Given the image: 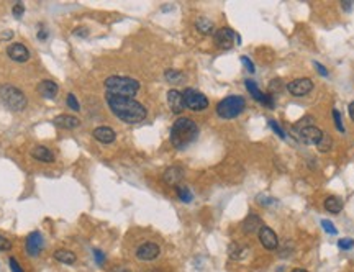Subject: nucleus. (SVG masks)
<instances>
[{"mask_svg": "<svg viewBox=\"0 0 354 272\" xmlns=\"http://www.w3.org/2000/svg\"><path fill=\"white\" fill-rule=\"evenodd\" d=\"M67 105H69V109H72V110H81V107H79V102H77V99L74 97V94H69L67 95Z\"/></svg>", "mask_w": 354, "mask_h": 272, "instance_id": "obj_32", "label": "nucleus"}, {"mask_svg": "<svg viewBox=\"0 0 354 272\" xmlns=\"http://www.w3.org/2000/svg\"><path fill=\"white\" fill-rule=\"evenodd\" d=\"M197 136H199V127L187 117L177 118L171 128V143L177 149H185L197 139Z\"/></svg>", "mask_w": 354, "mask_h": 272, "instance_id": "obj_2", "label": "nucleus"}, {"mask_svg": "<svg viewBox=\"0 0 354 272\" xmlns=\"http://www.w3.org/2000/svg\"><path fill=\"white\" fill-rule=\"evenodd\" d=\"M10 248H12V243H10L5 236L0 235V251H7Z\"/></svg>", "mask_w": 354, "mask_h": 272, "instance_id": "obj_36", "label": "nucleus"}, {"mask_svg": "<svg viewBox=\"0 0 354 272\" xmlns=\"http://www.w3.org/2000/svg\"><path fill=\"white\" fill-rule=\"evenodd\" d=\"M105 89H107V94L133 99L139 90V82L136 79L125 77V76H110L105 79Z\"/></svg>", "mask_w": 354, "mask_h": 272, "instance_id": "obj_3", "label": "nucleus"}, {"mask_svg": "<svg viewBox=\"0 0 354 272\" xmlns=\"http://www.w3.org/2000/svg\"><path fill=\"white\" fill-rule=\"evenodd\" d=\"M295 132L305 144H318L320 139L323 138V132L320 128L315 127V125H308V127L297 128Z\"/></svg>", "mask_w": 354, "mask_h": 272, "instance_id": "obj_9", "label": "nucleus"}, {"mask_svg": "<svg viewBox=\"0 0 354 272\" xmlns=\"http://www.w3.org/2000/svg\"><path fill=\"white\" fill-rule=\"evenodd\" d=\"M161 254V248L156 245V243H143L141 246H138L136 249V258L139 261H154Z\"/></svg>", "mask_w": 354, "mask_h": 272, "instance_id": "obj_13", "label": "nucleus"}, {"mask_svg": "<svg viewBox=\"0 0 354 272\" xmlns=\"http://www.w3.org/2000/svg\"><path fill=\"white\" fill-rule=\"evenodd\" d=\"M182 95H184L185 109H189L192 112H204L205 109H209V99H207L202 92H199V90L189 87L184 90Z\"/></svg>", "mask_w": 354, "mask_h": 272, "instance_id": "obj_6", "label": "nucleus"}, {"mask_svg": "<svg viewBox=\"0 0 354 272\" xmlns=\"http://www.w3.org/2000/svg\"><path fill=\"white\" fill-rule=\"evenodd\" d=\"M292 272H308V271H305V269H294Z\"/></svg>", "mask_w": 354, "mask_h": 272, "instance_id": "obj_43", "label": "nucleus"}, {"mask_svg": "<svg viewBox=\"0 0 354 272\" xmlns=\"http://www.w3.org/2000/svg\"><path fill=\"white\" fill-rule=\"evenodd\" d=\"M315 67H317L318 72H320V74H322L323 77H327V76H328V71L325 69V66H323V64H320V62H315Z\"/></svg>", "mask_w": 354, "mask_h": 272, "instance_id": "obj_38", "label": "nucleus"}, {"mask_svg": "<svg viewBox=\"0 0 354 272\" xmlns=\"http://www.w3.org/2000/svg\"><path fill=\"white\" fill-rule=\"evenodd\" d=\"M213 39H215V44L217 48L220 49H232L235 46V43H241V38L239 35H236V33L232 30V28H220V30H217L213 33Z\"/></svg>", "mask_w": 354, "mask_h": 272, "instance_id": "obj_7", "label": "nucleus"}, {"mask_svg": "<svg viewBox=\"0 0 354 272\" xmlns=\"http://www.w3.org/2000/svg\"><path fill=\"white\" fill-rule=\"evenodd\" d=\"M246 109V100L241 95H230V97L218 102L217 113L223 120H232L244 112Z\"/></svg>", "mask_w": 354, "mask_h": 272, "instance_id": "obj_5", "label": "nucleus"}, {"mask_svg": "<svg viewBox=\"0 0 354 272\" xmlns=\"http://www.w3.org/2000/svg\"><path fill=\"white\" fill-rule=\"evenodd\" d=\"M25 13V7L21 3H15L13 5V15L16 16V18H20L21 15Z\"/></svg>", "mask_w": 354, "mask_h": 272, "instance_id": "obj_37", "label": "nucleus"}, {"mask_svg": "<svg viewBox=\"0 0 354 272\" xmlns=\"http://www.w3.org/2000/svg\"><path fill=\"white\" fill-rule=\"evenodd\" d=\"M331 144H333V139H331V136L327 135V133H323V138L320 139V143L317 144V148H318V151H322V152H328L331 149Z\"/></svg>", "mask_w": 354, "mask_h": 272, "instance_id": "obj_27", "label": "nucleus"}, {"mask_svg": "<svg viewBox=\"0 0 354 272\" xmlns=\"http://www.w3.org/2000/svg\"><path fill=\"white\" fill-rule=\"evenodd\" d=\"M107 104H109L112 113L120 118L121 122L125 123H139L143 122L148 112H146V107H143L139 102L130 97H118V95L107 94Z\"/></svg>", "mask_w": 354, "mask_h": 272, "instance_id": "obj_1", "label": "nucleus"}, {"mask_svg": "<svg viewBox=\"0 0 354 272\" xmlns=\"http://www.w3.org/2000/svg\"><path fill=\"white\" fill-rule=\"evenodd\" d=\"M167 104H169L172 113L181 115V113L184 112V109H185L182 92H179V90H176V89H171L169 92H167Z\"/></svg>", "mask_w": 354, "mask_h": 272, "instance_id": "obj_15", "label": "nucleus"}, {"mask_svg": "<svg viewBox=\"0 0 354 272\" xmlns=\"http://www.w3.org/2000/svg\"><path fill=\"white\" fill-rule=\"evenodd\" d=\"M92 135H94V138L99 141V143H104V144L114 143L115 138H117L115 132L110 127H97V128L94 130Z\"/></svg>", "mask_w": 354, "mask_h": 272, "instance_id": "obj_17", "label": "nucleus"}, {"mask_svg": "<svg viewBox=\"0 0 354 272\" xmlns=\"http://www.w3.org/2000/svg\"><path fill=\"white\" fill-rule=\"evenodd\" d=\"M74 35H87V30H79V31H74Z\"/></svg>", "mask_w": 354, "mask_h": 272, "instance_id": "obj_42", "label": "nucleus"}, {"mask_svg": "<svg viewBox=\"0 0 354 272\" xmlns=\"http://www.w3.org/2000/svg\"><path fill=\"white\" fill-rule=\"evenodd\" d=\"M94 254H95V259H97V263H99L100 266H102V263H104V259H105V258H104V254H102V253H100V251H99V249H95V251H94Z\"/></svg>", "mask_w": 354, "mask_h": 272, "instance_id": "obj_39", "label": "nucleus"}, {"mask_svg": "<svg viewBox=\"0 0 354 272\" xmlns=\"http://www.w3.org/2000/svg\"><path fill=\"white\" fill-rule=\"evenodd\" d=\"M338 246L343 249V251H348L354 246V240H350V238H343V240L338 241Z\"/></svg>", "mask_w": 354, "mask_h": 272, "instance_id": "obj_31", "label": "nucleus"}, {"mask_svg": "<svg viewBox=\"0 0 354 272\" xmlns=\"http://www.w3.org/2000/svg\"><path fill=\"white\" fill-rule=\"evenodd\" d=\"M269 127H271V128L274 130V132L279 135V138H282V139H285V138H287V136H285V133H284V130H282V128H280V127H279V125H277V123H275L274 120H269Z\"/></svg>", "mask_w": 354, "mask_h": 272, "instance_id": "obj_33", "label": "nucleus"}, {"mask_svg": "<svg viewBox=\"0 0 354 272\" xmlns=\"http://www.w3.org/2000/svg\"><path fill=\"white\" fill-rule=\"evenodd\" d=\"M257 236H259V243H261V245L266 249H269V251H274V249H277L279 240H277V235L274 233L272 228H269V226L262 225V228L259 230Z\"/></svg>", "mask_w": 354, "mask_h": 272, "instance_id": "obj_12", "label": "nucleus"}, {"mask_svg": "<svg viewBox=\"0 0 354 272\" xmlns=\"http://www.w3.org/2000/svg\"><path fill=\"white\" fill-rule=\"evenodd\" d=\"M44 248V240L41 233H38V231H33L31 235H28L26 238V253L28 256L35 258V256H39Z\"/></svg>", "mask_w": 354, "mask_h": 272, "instance_id": "obj_11", "label": "nucleus"}, {"mask_svg": "<svg viewBox=\"0 0 354 272\" xmlns=\"http://www.w3.org/2000/svg\"><path fill=\"white\" fill-rule=\"evenodd\" d=\"M244 86H246V89H248V92L252 95V99L257 100V102H261V104H264L266 107H269V109H274V99H272V95H271V94H262L261 90H259V87L256 86L254 81L248 79V81H244Z\"/></svg>", "mask_w": 354, "mask_h": 272, "instance_id": "obj_10", "label": "nucleus"}, {"mask_svg": "<svg viewBox=\"0 0 354 272\" xmlns=\"http://www.w3.org/2000/svg\"><path fill=\"white\" fill-rule=\"evenodd\" d=\"M195 28H197V31L202 33V35H212V33H215V25H213V21L205 18V16H200V18L195 20Z\"/></svg>", "mask_w": 354, "mask_h": 272, "instance_id": "obj_23", "label": "nucleus"}, {"mask_svg": "<svg viewBox=\"0 0 354 272\" xmlns=\"http://www.w3.org/2000/svg\"><path fill=\"white\" fill-rule=\"evenodd\" d=\"M162 179H164V182L167 185L177 187L179 184L182 182V179H184V169L179 167V166H172L169 169H166V172H164V175H162Z\"/></svg>", "mask_w": 354, "mask_h": 272, "instance_id": "obj_16", "label": "nucleus"}, {"mask_svg": "<svg viewBox=\"0 0 354 272\" xmlns=\"http://www.w3.org/2000/svg\"><path fill=\"white\" fill-rule=\"evenodd\" d=\"M110 272H131L130 269H125V268H115V269H112Z\"/></svg>", "mask_w": 354, "mask_h": 272, "instance_id": "obj_41", "label": "nucleus"}, {"mask_svg": "<svg viewBox=\"0 0 354 272\" xmlns=\"http://www.w3.org/2000/svg\"><path fill=\"white\" fill-rule=\"evenodd\" d=\"M287 90L290 95H294V97H303V95L310 94L313 90V82H312V79H308V77L295 79V81L287 84Z\"/></svg>", "mask_w": 354, "mask_h": 272, "instance_id": "obj_8", "label": "nucleus"}, {"mask_svg": "<svg viewBox=\"0 0 354 272\" xmlns=\"http://www.w3.org/2000/svg\"><path fill=\"white\" fill-rule=\"evenodd\" d=\"M176 190H177V195H179V198H181L182 202H185V203H189V202H192V192L189 190V187L187 185H184V184H179L177 187H176Z\"/></svg>", "mask_w": 354, "mask_h": 272, "instance_id": "obj_26", "label": "nucleus"}, {"mask_svg": "<svg viewBox=\"0 0 354 272\" xmlns=\"http://www.w3.org/2000/svg\"><path fill=\"white\" fill-rule=\"evenodd\" d=\"M322 226H323V230L327 231V233H330V235H336V233H338V230L335 228L333 223H331L330 220H322Z\"/></svg>", "mask_w": 354, "mask_h": 272, "instance_id": "obj_30", "label": "nucleus"}, {"mask_svg": "<svg viewBox=\"0 0 354 272\" xmlns=\"http://www.w3.org/2000/svg\"><path fill=\"white\" fill-rule=\"evenodd\" d=\"M7 54L10 59H13L16 62H26L30 59V49H28L25 44L21 43H13L7 48Z\"/></svg>", "mask_w": 354, "mask_h": 272, "instance_id": "obj_14", "label": "nucleus"}, {"mask_svg": "<svg viewBox=\"0 0 354 272\" xmlns=\"http://www.w3.org/2000/svg\"><path fill=\"white\" fill-rule=\"evenodd\" d=\"M0 104L12 112H21L26 107V97L20 89L13 86H2L0 87Z\"/></svg>", "mask_w": 354, "mask_h": 272, "instance_id": "obj_4", "label": "nucleus"}, {"mask_svg": "<svg viewBox=\"0 0 354 272\" xmlns=\"http://www.w3.org/2000/svg\"><path fill=\"white\" fill-rule=\"evenodd\" d=\"M31 157L41 162H53L54 152L49 151L48 148H44V146H35V148L31 149Z\"/></svg>", "mask_w": 354, "mask_h": 272, "instance_id": "obj_19", "label": "nucleus"}, {"mask_svg": "<svg viewBox=\"0 0 354 272\" xmlns=\"http://www.w3.org/2000/svg\"><path fill=\"white\" fill-rule=\"evenodd\" d=\"M54 123L58 125L59 128H66V130H72L81 125V120L72 115H59L54 118Z\"/></svg>", "mask_w": 354, "mask_h": 272, "instance_id": "obj_22", "label": "nucleus"}, {"mask_svg": "<svg viewBox=\"0 0 354 272\" xmlns=\"http://www.w3.org/2000/svg\"><path fill=\"white\" fill-rule=\"evenodd\" d=\"M249 253V248L244 246V245H239V243H232L228 248V256L232 258L233 261H241L248 256Z\"/></svg>", "mask_w": 354, "mask_h": 272, "instance_id": "obj_21", "label": "nucleus"}, {"mask_svg": "<svg viewBox=\"0 0 354 272\" xmlns=\"http://www.w3.org/2000/svg\"><path fill=\"white\" fill-rule=\"evenodd\" d=\"M333 118H335V127L338 132L345 133V125H343V120H341V113L338 110H333Z\"/></svg>", "mask_w": 354, "mask_h": 272, "instance_id": "obj_29", "label": "nucleus"}, {"mask_svg": "<svg viewBox=\"0 0 354 272\" xmlns=\"http://www.w3.org/2000/svg\"><path fill=\"white\" fill-rule=\"evenodd\" d=\"M261 228H262V222L257 215H249L243 223V231L246 235H252V233H256V231L259 233Z\"/></svg>", "mask_w": 354, "mask_h": 272, "instance_id": "obj_20", "label": "nucleus"}, {"mask_svg": "<svg viewBox=\"0 0 354 272\" xmlns=\"http://www.w3.org/2000/svg\"><path fill=\"white\" fill-rule=\"evenodd\" d=\"M343 200L340 197H335V195H331L328 197L327 200H325V210L330 212V213H333V215H338L341 210H343Z\"/></svg>", "mask_w": 354, "mask_h": 272, "instance_id": "obj_25", "label": "nucleus"}, {"mask_svg": "<svg viewBox=\"0 0 354 272\" xmlns=\"http://www.w3.org/2000/svg\"><path fill=\"white\" fill-rule=\"evenodd\" d=\"M164 77L167 79V82H171V84H179V82H182V79H184V74L182 72H179V71H166V74Z\"/></svg>", "mask_w": 354, "mask_h": 272, "instance_id": "obj_28", "label": "nucleus"}, {"mask_svg": "<svg viewBox=\"0 0 354 272\" xmlns=\"http://www.w3.org/2000/svg\"><path fill=\"white\" fill-rule=\"evenodd\" d=\"M36 89L44 99H49V100L56 99V95H58V92H59L58 86H56L53 81H49V79H44V81L39 82Z\"/></svg>", "mask_w": 354, "mask_h": 272, "instance_id": "obj_18", "label": "nucleus"}, {"mask_svg": "<svg viewBox=\"0 0 354 272\" xmlns=\"http://www.w3.org/2000/svg\"><path fill=\"white\" fill-rule=\"evenodd\" d=\"M241 62H243V64L246 66V69H248L251 74H254V72H256V67H254V64H252V61H249V58L243 56V58H241Z\"/></svg>", "mask_w": 354, "mask_h": 272, "instance_id": "obj_34", "label": "nucleus"}, {"mask_svg": "<svg viewBox=\"0 0 354 272\" xmlns=\"http://www.w3.org/2000/svg\"><path fill=\"white\" fill-rule=\"evenodd\" d=\"M8 264H10V269H12V272H23V269L20 268L18 261H16L15 258H10V259H8Z\"/></svg>", "mask_w": 354, "mask_h": 272, "instance_id": "obj_35", "label": "nucleus"}, {"mask_svg": "<svg viewBox=\"0 0 354 272\" xmlns=\"http://www.w3.org/2000/svg\"><path fill=\"white\" fill-rule=\"evenodd\" d=\"M54 259L58 261V263H63V264H74L77 258L76 254L69 251V249H56L54 251Z\"/></svg>", "mask_w": 354, "mask_h": 272, "instance_id": "obj_24", "label": "nucleus"}, {"mask_svg": "<svg viewBox=\"0 0 354 272\" xmlns=\"http://www.w3.org/2000/svg\"><path fill=\"white\" fill-rule=\"evenodd\" d=\"M348 112H350V117H351V120L354 122V102H351L350 107H348Z\"/></svg>", "mask_w": 354, "mask_h": 272, "instance_id": "obj_40", "label": "nucleus"}]
</instances>
